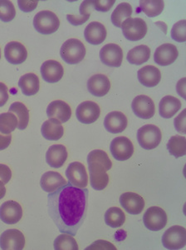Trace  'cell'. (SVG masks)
<instances>
[{"label":"cell","mask_w":186,"mask_h":250,"mask_svg":"<svg viewBox=\"0 0 186 250\" xmlns=\"http://www.w3.org/2000/svg\"><path fill=\"white\" fill-rule=\"evenodd\" d=\"M107 29L105 26L99 22L89 23L84 31L85 39L93 45H98L103 43L107 38Z\"/></svg>","instance_id":"24"},{"label":"cell","mask_w":186,"mask_h":250,"mask_svg":"<svg viewBox=\"0 0 186 250\" xmlns=\"http://www.w3.org/2000/svg\"><path fill=\"white\" fill-rule=\"evenodd\" d=\"M60 55L62 60L68 64H77L84 59L86 48L79 40L70 39L62 44Z\"/></svg>","instance_id":"3"},{"label":"cell","mask_w":186,"mask_h":250,"mask_svg":"<svg viewBox=\"0 0 186 250\" xmlns=\"http://www.w3.org/2000/svg\"><path fill=\"white\" fill-rule=\"evenodd\" d=\"M0 59H1V49H0Z\"/></svg>","instance_id":"52"},{"label":"cell","mask_w":186,"mask_h":250,"mask_svg":"<svg viewBox=\"0 0 186 250\" xmlns=\"http://www.w3.org/2000/svg\"><path fill=\"white\" fill-rule=\"evenodd\" d=\"M12 178V171L9 166L0 164V180L5 185L10 181Z\"/></svg>","instance_id":"43"},{"label":"cell","mask_w":186,"mask_h":250,"mask_svg":"<svg viewBox=\"0 0 186 250\" xmlns=\"http://www.w3.org/2000/svg\"><path fill=\"white\" fill-rule=\"evenodd\" d=\"M133 112L136 116L143 120L151 119L155 113V104L147 95H139L133 100L131 104Z\"/></svg>","instance_id":"13"},{"label":"cell","mask_w":186,"mask_h":250,"mask_svg":"<svg viewBox=\"0 0 186 250\" xmlns=\"http://www.w3.org/2000/svg\"><path fill=\"white\" fill-rule=\"evenodd\" d=\"M162 134L160 128L153 125H144L139 128L137 140L141 148L151 150L157 148L161 142Z\"/></svg>","instance_id":"4"},{"label":"cell","mask_w":186,"mask_h":250,"mask_svg":"<svg viewBox=\"0 0 186 250\" xmlns=\"http://www.w3.org/2000/svg\"><path fill=\"white\" fill-rule=\"evenodd\" d=\"M19 120L15 114L11 112L0 114V133L2 134H11L18 128Z\"/></svg>","instance_id":"35"},{"label":"cell","mask_w":186,"mask_h":250,"mask_svg":"<svg viewBox=\"0 0 186 250\" xmlns=\"http://www.w3.org/2000/svg\"><path fill=\"white\" fill-rule=\"evenodd\" d=\"M86 250H116V248L114 245L108 241L104 240H97L94 242L90 247L87 248Z\"/></svg>","instance_id":"42"},{"label":"cell","mask_w":186,"mask_h":250,"mask_svg":"<svg viewBox=\"0 0 186 250\" xmlns=\"http://www.w3.org/2000/svg\"><path fill=\"white\" fill-rule=\"evenodd\" d=\"M9 112L17 115L19 125L18 128L19 130H24L28 127L29 122V112L23 103L15 102L9 107Z\"/></svg>","instance_id":"31"},{"label":"cell","mask_w":186,"mask_h":250,"mask_svg":"<svg viewBox=\"0 0 186 250\" xmlns=\"http://www.w3.org/2000/svg\"><path fill=\"white\" fill-rule=\"evenodd\" d=\"M47 115L49 119H55L60 122L66 123L70 120L72 109L67 103L62 100H55L50 103L47 108Z\"/></svg>","instance_id":"20"},{"label":"cell","mask_w":186,"mask_h":250,"mask_svg":"<svg viewBox=\"0 0 186 250\" xmlns=\"http://www.w3.org/2000/svg\"><path fill=\"white\" fill-rule=\"evenodd\" d=\"M150 57V49L147 45L136 46L127 54V61L133 65H141Z\"/></svg>","instance_id":"30"},{"label":"cell","mask_w":186,"mask_h":250,"mask_svg":"<svg viewBox=\"0 0 186 250\" xmlns=\"http://www.w3.org/2000/svg\"><path fill=\"white\" fill-rule=\"evenodd\" d=\"M92 5V1H83L80 5V14L82 17L91 16L90 7Z\"/></svg>","instance_id":"48"},{"label":"cell","mask_w":186,"mask_h":250,"mask_svg":"<svg viewBox=\"0 0 186 250\" xmlns=\"http://www.w3.org/2000/svg\"><path fill=\"white\" fill-rule=\"evenodd\" d=\"M65 179L57 172L48 171L40 179V185L47 193H54L58 188L67 185Z\"/></svg>","instance_id":"25"},{"label":"cell","mask_w":186,"mask_h":250,"mask_svg":"<svg viewBox=\"0 0 186 250\" xmlns=\"http://www.w3.org/2000/svg\"><path fill=\"white\" fill-rule=\"evenodd\" d=\"M67 19H68V22L72 23L73 25L78 26L82 25L83 23H86L89 19L90 16H87V17H80V16H76V15H67Z\"/></svg>","instance_id":"45"},{"label":"cell","mask_w":186,"mask_h":250,"mask_svg":"<svg viewBox=\"0 0 186 250\" xmlns=\"http://www.w3.org/2000/svg\"><path fill=\"white\" fill-rule=\"evenodd\" d=\"M4 56L8 62L14 65H19L25 62L28 57V52L22 43L17 41H12L7 43L4 48Z\"/></svg>","instance_id":"17"},{"label":"cell","mask_w":186,"mask_h":250,"mask_svg":"<svg viewBox=\"0 0 186 250\" xmlns=\"http://www.w3.org/2000/svg\"><path fill=\"white\" fill-rule=\"evenodd\" d=\"M171 37L173 40L179 42L184 43L186 41V20H182L175 23L171 29Z\"/></svg>","instance_id":"39"},{"label":"cell","mask_w":186,"mask_h":250,"mask_svg":"<svg viewBox=\"0 0 186 250\" xmlns=\"http://www.w3.org/2000/svg\"><path fill=\"white\" fill-rule=\"evenodd\" d=\"M116 3L115 0H100V1H92V5L96 11H109L112 7Z\"/></svg>","instance_id":"40"},{"label":"cell","mask_w":186,"mask_h":250,"mask_svg":"<svg viewBox=\"0 0 186 250\" xmlns=\"http://www.w3.org/2000/svg\"><path fill=\"white\" fill-rule=\"evenodd\" d=\"M12 141L11 134H2L0 133V151L8 148Z\"/></svg>","instance_id":"47"},{"label":"cell","mask_w":186,"mask_h":250,"mask_svg":"<svg viewBox=\"0 0 186 250\" xmlns=\"http://www.w3.org/2000/svg\"><path fill=\"white\" fill-rule=\"evenodd\" d=\"M155 24H157L159 27H161L162 30H163L164 34H167V26L166 23H163V22H156Z\"/></svg>","instance_id":"51"},{"label":"cell","mask_w":186,"mask_h":250,"mask_svg":"<svg viewBox=\"0 0 186 250\" xmlns=\"http://www.w3.org/2000/svg\"><path fill=\"white\" fill-rule=\"evenodd\" d=\"M74 237L68 233H62L57 236L54 241V249L56 250H78V245Z\"/></svg>","instance_id":"36"},{"label":"cell","mask_w":186,"mask_h":250,"mask_svg":"<svg viewBox=\"0 0 186 250\" xmlns=\"http://www.w3.org/2000/svg\"><path fill=\"white\" fill-rule=\"evenodd\" d=\"M137 76L141 84L148 88L158 85L161 80L160 69L153 65H147L141 68L138 71Z\"/></svg>","instance_id":"26"},{"label":"cell","mask_w":186,"mask_h":250,"mask_svg":"<svg viewBox=\"0 0 186 250\" xmlns=\"http://www.w3.org/2000/svg\"><path fill=\"white\" fill-rule=\"evenodd\" d=\"M125 221L126 215L120 208H110L105 213V222L110 227L114 229L121 227L124 225Z\"/></svg>","instance_id":"33"},{"label":"cell","mask_w":186,"mask_h":250,"mask_svg":"<svg viewBox=\"0 0 186 250\" xmlns=\"http://www.w3.org/2000/svg\"><path fill=\"white\" fill-rule=\"evenodd\" d=\"M120 204L127 213L133 215L140 214L145 208L144 199L133 192L122 193L120 197Z\"/></svg>","instance_id":"16"},{"label":"cell","mask_w":186,"mask_h":250,"mask_svg":"<svg viewBox=\"0 0 186 250\" xmlns=\"http://www.w3.org/2000/svg\"><path fill=\"white\" fill-rule=\"evenodd\" d=\"M5 185H4V184L0 180V199H3V197L5 196Z\"/></svg>","instance_id":"50"},{"label":"cell","mask_w":186,"mask_h":250,"mask_svg":"<svg viewBox=\"0 0 186 250\" xmlns=\"http://www.w3.org/2000/svg\"><path fill=\"white\" fill-rule=\"evenodd\" d=\"M66 176L68 182L74 187L85 188L88 186V173L82 163L74 162L68 165L66 170Z\"/></svg>","instance_id":"10"},{"label":"cell","mask_w":186,"mask_h":250,"mask_svg":"<svg viewBox=\"0 0 186 250\" xmlns=\"http://www.w3.org/2000/svg\"><path fill=\"white\" fill-rule=\"evenodd\" d=\"M34 26L40 34H52L59 28L60 20L54 12L43 10L35 15Z\"/></svg>","instance_id":"5"},{"label":"cell","mask_w":186,"mask_h":250,"mask_svg":"<svg viewBox=\"0 0 186 250\" xmlns=\"http://www.w3.org/2000/svg\"><path fill=\"white\" fill-rule=\"evenodd\" d=\"M132 12V7H131L130 3H120L115 9V10L113 11L112 18H111L112 22L116 27L121 28V24L124 22L125 20L129 19L131 16Z\"/></svg>","instance_id":"32"},{"label":"cell","mask_w":186,"mask_h":250,"mask_svg":"<svg viewBox=\"0 0 186 250\" xmlns=\"http://www.w3.org/2000/svg\"><path fill=\"white\" fill-rule=\"evenodd\" d=\"M167 149L169 154L175 158L185 156L186 154V138L180 135L171 137L167 144Z\"/></svg>","instance_id":"34"},{"label":"cell","mask_w":186,"mask_h":250,"mask_svg":"<svg viewBox=\"0 0 186 250\" xmlns=\"http://www.w3.org/2000/svg\"><path fill=\"white\" fill-rule=\"evenodd\" d=\"M37 1H18V4L19 9L23 12L28 13V12H32L34 9L37 8Z\"/></svg>","instance_id":"44"},{"label":"cell","mask_w":186,"mask_h":250,"mask_svg":"<svg viewBox=\"0 0 186 250\" xmlns=\"http://www.w3.org/2000/svg\"><path fill=\"white\" fill-rule=\"evenodd\" d=\"M163 1H141L140 2V8L142 12L148 17H156L161 15L164 9Z\"/></svg>","instance_id":"37"},{"label":"cell","mask_w":186,"mask_h":250,"mask_svg":"<svg viewBox=\"0 0 186 250\" xmlns=\"http://www.w3.org/2000/svg\"><path fill=\"white\" fill-rule=\"evenodd\" d=\"M41 133L46 140L57 141L63 136L64 129L60 121L55 119H49L42 124Z\"/></svg>","instance_id":"27"},{"label":"cell","mask_w":186,"mask_h":250,"mask_svg":"<svg viewBox=\"0 0 186 250\" xmlns=\"http://www.w3.org/2000/svg\"><path fill=\"white\" fill-rule=\"evenodd\" d=\"M88 188L74 187L68 182L48 196V211L62 233L75 236L87 217Z\"/></svg>","instance_id":"1"},{"label":"cell","mask_w":186,"mask_h":250,"mask_svg":"<svg viewBox=\"0 0 186 250\" xmlns=\"http://www.w3.org/2000/svg\"><path fill=\"white\" fill-rule=\"evenodd\" d=\"M125 38L130 41H139L147 35V24L140 18H129L121 24Z\"/></svg>","instance_id":"6"},{"label":"cell","mask_w":186,"mask_h":250,"mask_svg":"<svg viewBox=\"0 0 186 250\" xmlns=\"http://www.w3.org/2000/svg\"><path fill=\"white\" fill-rule=\"evenodd\" d=\"M101 109L96 103L85 101L80 104L76 111V116L80 122L84 125H91L98 120Z\"/></svg>","instance_id":"14"},{"label":"cell","mask_w":186,"mask_h":250,"mask_svg":"<svg viewBox=\"0 0 186 250\" xmlns=\"http://www.w3.org/2000/svg\"><path fill=\"white\" fill-rule=\"evenodd\" d=\"M25 245V238L19 229H8L0 236V247L3 250H22Z\"/></svg>","instance_id":"12"},{"label":"cell","mask_w":186,"mask_h":250,"mask_svg":"<svg viewBox=\"0 0 186 250\" xmlns=\"http://www.w3.org/2000/svg\"><path fill=\"white\" fill-rule=\"evenodd\" d=\"M143 222L149 230H161L167 225V213L161 208L153 206L149 208L145 213Z\"/></svg>","instance_id":"8"},{"label":"cell","mask_w":186,"mask_h":250,"mask_svg":"<svg viewBox=\"0 0 186 250\" xmlns=\"http://www.w3.org/2000/svg\"><path fill=\"white\" fill-rule=\"evenodd\" d=\"M111 153L113 158L118 161H126L130 159L134 153V146L127 137L115 138L111 143Z\"/></svg>","instance_id":"9"},{"label":"cell","mask_w":186,"mask_h":250,"mask_svg":"<svg viewBox=\"0 0 186 250\" xmlns=\"http://www.w3.org/2000/svg\"><path fill=\"white\" fill-rule=\"evenodd\" d=\"M178 94L186 100V78H183L177 83L176 85Z\"/></svg>","instance_id":"49"},{"label":"cell","mask_w":186,"mask_h":250,"mask_svg":"<svg viewBox=\"0 0 186 250\" xmlns=\"http://www.w3.org/2000/svg\"><path fill=\"white\" fill-rule=\"evenodd\" d=\"M179 56L177 48L172 43H164L156 48L154 54L155 62L161 66L172 64Z\"/></svg>","instance_id":"18"},{"label":"cell","mask_w":186,"mask_h":250,"mask_svg":"<svg viewBox=\"0 0 186 250\" xmlns=\"http://www.w3.org/2000/svg\"><path fill=\"white\" fill-rule=\"evenodd\" d=\"M181 108V102L179 99L171 95H167L161 99L159 105V113L164 119H170Z\"/></svg>","instance_id":"28"},{"label":"cell","mask_w":186,"mask_h":250,"mask_svg":"<svg viewBox=\"0 0 186 250\" xmlns=\"http://www.w3.org/2000/svg\"><path fill=\"white\" fill-rule=\"evenodd\" d=\"M68 155V150L64 145H52L46 154V161L52 168H61L65 164Z\"/></svg>","instance_id":"23"},{"label":"cell","mask_w":186,"mask_h":250,"mask_svg":"<svg viewBox=\"0 0 186 250\" xmlns=\"http://www.w3.org/2000/svg\"><path fill=\"white\" fill-rule=\"evenodd\" d=\"M88 164L92 187L96 190H103L109 183L107 171L112 166L111 159L105 151L95 149L88 154Z\"/></svg>","instance_id":"2"},{"label":"cell","mask_w":186,"mask_h":250,"mask_svg":"<svg viewBox=\"0 0 186 250\" xmlns=\"http://www.w3.org/2000/svg\"><path fill=\"white\" fill-rule=\"evenodd\" d=\"M100 59L105 65L118 68L122 63L123 51L116 43H108L100 50Z\"/></svg>","instance_id":"11"},{"label":"cell","mask_w":186,"mask_h":250,"mask_svg":"<svg viewBox=\"0 0 186 250\" xmlns=\"http://www.w3.org/2000/svg\"><path fill=\"white\" fill-rule=\"evenodd\" d=\"M23 217L22 206L14 200L3 203L0 207V219L7 225H15Z\"/></svg>","instance_id":"15"},{"label":"cell","mask_w":186,"mask_h":250,"mask_svg":"<svg viewBox=\"0 0 186 250\" xmlns=\"http://www.w3.org/2000/svg\"><path fill=\"white\" fill-rule=\"evenodd\" d=\"M186 109H184L181 114H179L175 119V127L178 132H181L182 134H186Z\"/></svg>","instance_id":"41"},{"label":"cell","mask_w":186,"mask_h":250,"mask_svg":"<svg viewBox=\"0 0 186 250\" xmlns=\"http://www.w3.org/2000/svg\"><path fill=\"white\" fill-rule=\"evenodd\" d=\"M127 117L119 111L111 112L105 118V128L111 134H119L123 132L127 128Z\"/></svg>","instance_id":"21"},{"label":"cell","mask_w":186,"mask_h":250,"mask_svg":"<svg viewBox=\"0 0 186 250\" xmlns=\"http://www.w3.org/2000/svg\"><path fill=\"white\" fill-rule=\"evenodd\" d=\"M164 247L168 250H181L186 245V229L180 225L168 229L162 236Z\"/></svg>","instance_id":"7"},{"label":"cell","mask_w":186,"mask_h":250,"mask_svg":"<svg viewBox=\"0 0 186 250\" xmlns=\"http://www.w3.org/2000/svg\"><path fill=\"white\" fill-rule=\"evenodd\" d=\"M41 74L44 81L54 83L62 80L64 69L62 64L56 60H47L41 66Z\"/></svg>","instance_id":"19"},{"label":"cell","mask_w":186,"mask_h":250,"mask_svg":"<svg viewBox=\"0 0 186 250\" xmlns=\"http://www.w3.org/2000/svg\"><path fill=\"white\" fill-rule=\"evenodd\" d=\"M19 86L24 95L33 96L39 91V79L36 74L33 73L24 74L20 78Z\"/></svg>","instance_id":"29"},{"label":"cell","mask_w":186,"mask_h":250,"mask_svg":"<svg viewBox=\"0 0 186 250\" xmlns=\"http://www.w3.org/2000/svg\"><path fill=\"white\" fill-rule=\"evenodd\" d=\"M9 100V88L3 83L0 82V107H3Z\"/></svg>","instance_id":"46"},{"label":"cell","mask_w":186,"mask_h":250,"mask_svg":"<svg viewBox=\"0 0 186 250\" xmlns=\"http://www.w3.org/2000/svg\"><path fill=\"white\" fill-rule=\"evenodd\" d=\"M16 16V9L11 1L0 0V20L3 22H10Z\"/></svg>","instance_id":"38"},{"label":"cell","mask_w":186,"mask_h":250,"mask_svg":"<svg viewBox=\"0 0 186 250\" xmlns=\"http://www.w3.org/2000/svg\"><path fill=\"white\" fill-rule=\"evenodd\" d=\"M110 80L104 74H95L88 80V91L94 96H105L110 91Z\"/></svg>","instance_id":"22"}]
</instances>
